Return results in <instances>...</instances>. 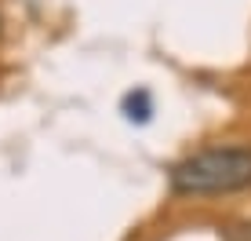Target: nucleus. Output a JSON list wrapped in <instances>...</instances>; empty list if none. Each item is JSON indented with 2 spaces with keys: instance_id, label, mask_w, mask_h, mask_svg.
<instances>
[{
  "instance_id": "f257e3e1",
  "label": "nucleus",
  "mask_w": 251,
  "mask_h": 241,
  "mask_svg": "<svg viewBox=\"0 0 251 241\" xmlns=\"http://www.w3.org/2000/svg\"><path fill=\"white\" fill-rule=\"evenodd\" d=\"M251 186V150L248 146H211L189 153L171 168L175 194H233Z\"/></svg>"
},
{
  "instance_id": "f03ea898",
  "label": "nucleus",
  "mask_w": 251,
  "mask_h": 241,
  "mask_svg": "<svg viewBox=\"0 0 251 241\" xmlns=\"http://www.w3.org/2000/svg\"><path fill=\"white\" fill-rule=\"evenodd\" d=\"M226 241H251V223H233L226 230Z\"/></svg>"
}]
</instances>
